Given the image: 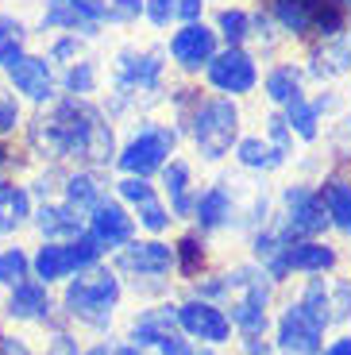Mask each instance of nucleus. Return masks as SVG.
I'll return each instance as SVG.
<instances>
[{
    "label": "nucleus",
    "instance_id": "obj_41",
    "mask_svg": "<svg viewBox=\"0 0 351 355\" xmlns=\"http://www.w3.org/2000/svg\"><path fill=\"white\" fill-rule=\"evenodd\" d=\"M328 297H332V324L351 320V278H328Z\"/></svg>",
    "mask_w": 351,
    "mask_h": 355
},
{
    "label": "nucleus",
    "instance_id": "obj_13",
    "mask_svg": "<svg viewBox=\"0 0 351 355\" xmlns=\"http://www.w3.org/2000/svg\"><path fill=\"white\" fill-rule=\"evenodd\" d=\"M220 51V35L212 31V24L194 19V24H178L174 35H170L166 54L174 58L178 70L185 73H205V66L212 62V54Z\"/></svg>",
    "mask_w": 351,
    "mask_h": 355
},
{
    "label": "nucleus",
    "instance_id": "obj_24",
    "mask_svg": "<svg viewBox=\"0 0 351 355\" xmlns=\"http://www.w3.org/2000/svg\"><path fill=\"white\" fill-rule=\"evenodd\" d=\"M340 255L336 248H328L325 240H293L286 243V270H298V275H328L336 270Z\"/></svg>",
    "mask_w": 351,
    "mask_h": 355
},
{
    "label": "nucleus",
    "instance_id": "obj_27",
    "mask_svg": "<svg viewBox=\"0 0 351 355\" xmlns=\"http://www.w3.org/2000/svg\"><path fill=\"white\" fill-rule=\"evenodd\" d=\"M263 93L274 108H286L290 101L305 97V70L293 62H274L263 78Z\"/></svg>",
    "mask_w": 351,
    "mask_h": 355
},
{
    "label": "nucleus",
    "instance_id": "obj_8",
    "mask_svg": "<svg viewBox=\"0 0 351 355\" xmlns=\"http://www.w3.org/2000/svg\"><path fill=\"white\" fill-rule=\"evenodd\" d=\"M4 85L16 93L24 105L31 108H46L58 97V70L46 54L39 51H24L16 62L4 66Z\"/></svg>",
    "mask_w": 351,
    "mask_h": 355
},
{
    "label": "nucleus",
    "instance_id": "obj_44",
    "mask_svg": "<svg viewBox=\"0 0 351 355\" xmlns=\"http://www.w3.org/2000/svg\"><path fill=\"white\" fill-rule=\"evenodd\" d=\"M194 297H205V302H224L228 297V282H224V275H209V278H201L197 282V293Z\"/></svg>",
    "mask_w": 351,
    "mask_h": 355
},
{
    "label": "nucleus",
    "instance_id": "obj_49",
    "mask_svg": "<svg viewBox=\"0 0 351 355\" xmlns=\"http://www.w3.org/2000/svg\"><path fill=\"white\" fill-rule=\"evenodd\" d=\"M243 355H271V340L266 336H239Z\"/></svg>",
    "mask_w": 351,
    "mask_h": 355
},
{
    "label": "nucleus",
    "instance_id": "obj_38",
    "mask_svg": "<svg viewBox=\"0 0 351 355\" xmlns=\"http://www.w3.org/2000/svg\"><path fill=\"white\" fill-rule=\"evenodd\" d=\"M27 124V112H24V101L12 93L4 81H0V139H12V135H19Z\"/></svg>",
    "mask_w": 351,
    "mask_h": 355
},
{
    "label": "nucleus",
    "instance_id": "obj_3",
    "mask_svg": "<svg viewBox=\"0 0 351 355\" xmlns=\"http://www.w3.org/2000/svg\"><path fill=\"white\" fill-rule=\"evenodd\" d=\"M123 302V282L112 266L97 263L89 270H78L74 278L62 282V302L58 313L74 324H85L93 332H105L112 329V317Z\"/></svg>",
    "mask_w": 351,
    "mask_h": 355
},
{
    "label": "nucleus",
    "instance_id": "obj_52",
    "mask_svg": "<svg viewBox=\"0 0 351 355\" xmlns=\"http://www.w3.org/2000/svg\"><path fill=\"white\" fill-rule=\"evenodd\" d=\"M8 166H12V147H8V139H0V178H4Z\"/></svg>",
    "mask_w": 351,
    "mask_h": 355
},
{
    "label": "nucleus",
    "instance_id": "obj_36",
    "mask_svg": "<svg viewBox=\"0 0 351 355\" xmlns=\"http://www.w3.org/2000/svg\"><path fill=\"white\" fill-rule=\"evenodd\" d=\"M31 278V251L19 248V243H8V248H0V286L12 290L16 282Z\"/></svg>",
    "mask_w": 351,
    "mask_h": 355
},
{
    "label": "nucleus",
    "instance_id": "obj_11",
    "mask_svg": "<svg viewBox=\"0 0 351 355\" xmlns=\"http://www.w3.org/2000/svg\"><path fill=\"white\" fill-rule=\"evenodd\" d=\"M112 255H116V266H112L116 275L135 278V282H162L174 270V248L166 240H158V236L123 243Z\"/></svg>",
    "mask_w": 351,
    "mask_h": 355
},
{
    "label": "nucleus",
    "instance_id": "obj_54",
    "mask_svg": "<svg viewBox=\"0 0 351 355\" xmlns=\"http://www.w3.org/2000/svg\"><path fill=\"white\" fill-rule=\"evenodd\" d=\"M194 355H220V352H216V347H209V344H201V347L194 344Z\"/></svg>",
    "mask_w": 351,
    "mask_h": 355
},
{
    "label": "nucleus",
    "instance_id": "obj_32",
    "mask_svg": "<svg viewBox=\"0 0 351 355\" xmlns=\"http://www.w3.org/2000/svg\"><path fill=\"white\" fill-rule=\"evenodd\" d=\"M282 116H286V124H290V132H293V139H301V143H316V135H320V108L313 105V97H298V101H290L286 108H278Z\"/></svg>",
    "mask_w": 351,
    "mask_h": 355
},
{
    "label": "nucleus",
    "instance_id": "obj_6",
    "mask_svg": "<svg viewBox=\"0 0 351 355\" xmlns=\"http://www.w3.org/2000/svg\"><path fill=\"white\" fill-rule=\"evenodd\" d=\"M266 12L282 35L293 39H332L351 27V8H343L340 0H271Z\"/></svg>",
    "mask_w": 351,
    "mask_h": 355
},
{
    "label": "nucleus",
    "instance_id": "obj_7",
    "mask_svg": "<svg viewBox=\"0 0 351 355\" xmlns=\"http://www.w3.org/2000/svg\"><path fill=\"white\" fill-rule=\"evenodd\" d=\"M274 228L282 232V240H320L328 228V213L325 201H320V189L305 186V182H293V186L282 189V213L274 216Z\"/></svg>",
    "mask_w": 351,
    "mask_h": 355
},
{
    "label": "nucleus",
    "instance_id": "obj_47",
    "mask_svg": "<svg viewBox=\"0 0 351 355\" xmlns=\"http://www.w3.org/2000/svg\"><path fill=\"white\" fill-rule=\"evenodd\" d=\"M158 355H194V344H189V336H182V332H174V336H166L162 344L155 347Z\"/></svg>",
    "mask_w": 351,
    "mask_h": 355
},
{
    "label": "nucleus",
    "instance_id": "obj_42",
    "mask_svg": "<svg viewBox=\"0 0 351 355\" xmlns=\"http://www.w3.org/2000/svg\"><path fill=\"white\" fill-rule=\"evenodd\" d=\"M143 19L158 31H166L170 24H178V0H143Z\"/></svg>",
    "mask_w": 351,
    "mask_h": 355
},
{
    "label": "nucleus",
    "instance_id": "obj_35",
    "mask_svg": "<svg viewBox=\"0 0 351 355\" xmlns=\"http://www.w3.org/2000/svg\"><path fill=\"white\" fill-rule=\"evenodd\" d=\"M201 266H205V243H201V232H189V236H182V240L174 243V270H178L182 278H189V282H197Z\"/></svg>",
    "mask_w": 351,
    "mask_h": 355
},
{
    "label": "nucleus",
    "instance_id": "obj_22",
    "mask_svg": "<svg viewBox=\"0 0 351 355\" xmlns=\"http://www.w3.org/2000/svg\"><path fill=\"white\" fill-rule=\"evenodd\" d=\"M309 78L316 81H332V78H343L351 73V27L340 31L332 39H320V43L309 51Z\"/></svg>",
    "mask_w": 351,
    "mask_h": 355
},
{
    "label": "nucleus",
    "instance_id": "obj_33",
    "mask_svg": "<svg viewBox=\"0 0 351 355\" xmlns=\"http://www.w3.org/2000/svg\"><path fill=\"white\" fill-rule=\"evenodd\" d=\"M212 31L220 35V46H247L251 43V12L247 8H220Z\"/></svg>",
    "mask_w": 351,
    "mask_h": 355
},
{
    "label": "nucleus",
    "instance_id": "obj_19",
    "mask_svg": "<svg viewBox=\"0 0 351 355\" xmlns=\"http://www.w3.org/2000/svg\"><path fill=\"white\" fill-rule=\"evenodd\" d=\"M189 220L197 224V232H220L236 220V189L228 182H212V186L197 189L194 201V216Z\"/></svg>",
    "mask_w": 351,
    "mask_h": 355
},
{
    "label": "nucleus",
    "instance_id": "obj_17",
    "mask_svg": "<svg viewBox=\"0 0 351 355\" xmlns=\"http://www.w3.org/2000/svg\"><path fill=\"white\" fill-rule=\"evenodd\" d=\"M58 313L51 286H43L39 278H24L8 290L4 297V317L16 320V324H46V320Z\"/></svg>",
    "mask_w": 351,
    "mask_h": 355
},
{
    "label": "nucleus",
    "instance_id": "obj_1",
    "mask_svg": "<svg viewBox=\"0 0 351 355\" xmlns=\"http://www.w3.org/2000/svg\"><path fill=\"white\" fill-rule=\"evenodd\" d=\"M24 143L46 166H112L116 128L93 97H54L46 108H35L24 124Z\"/></svg>",
    "mask_w": 351,
    "mask_h": 355
},
{
    "label": "nucleus",
    "instance_id": "obj_37",
    "mask_svg": "<svg viewBox=\"0 0 351 355\" xmlns=\"http://www.w3.org/2000/svg\"><path fill=\"white\" fill-rule=\"evenodd\" d=\"M85 43H89V39L74 35V31H54V35L46 39V51L43 54L54 62V70H62V66L78 62L81 54H85Z\"/></svg>",
    "mask_w": 351,
    "mask_h": 355
},
{
    "label": "nucleus",
    "instance_id": "obj_51",
    "mask_svg": "<svg viewBox=\"0 0 351 355\" xmlns=\"http://www.w3.org/2000/svg\"><path fill=\"white\" fill-rule=\"evenodd\" d=\"M112 355H147V347H139V344H112Z\"/></svg>",
    "mask_w": 351,
    "mask_h": 355
},
{
    "label": "nucleus",
    "instance_id": "obj_20",
    "mask_svg": "<svg viewBox=\"0 0 351 355\" xmlns=\"http://www.w3.org/2000/svg\"><path fill=\"white\" fill-rule=\"evenodd\" d=\"M105 197H108L105 170H97V166H70L66 174H62V201L70 205V209H78L81 216H89L93 209H97V201H105Z\"/></svg>",
    "mask_w": 351,
    "mask_h": 355
},
{
    "label": "nucleus",
    "instance_id": "obj_45",
    "mask_svg": "<svg viewBox=\"0 0 351 355\" xmlns=\"http://www.w3.org/2000/svg\"><path fill=\"white\" fill-rule=\"evenodd\" d=\"M332 151L340 159H351V116H340V124L332 132Z\"/></svg>",
    "mask_w": 351,
    "mask_h": 355
},
{
    "label": "nucleus",
    "instance_id": "obj_10",
    "mask_svg": "<svg viewBox=\"0 0 351 355\" xmlns=\"http://www.w3.org/2000/svg\"><path fill=\"white\" fill-rule=\"evenodd\" d=\"M205 81L220 97L239 101L247 93H255V85H259V58L247 46H220L212 54V62L205 66Z\"/></svg>",
    "mask_w": 351,
    "mask_h": 355
},
{
    "label": "nucleus",
    "instance_id": "obj_53",
    "mask_svg": "<svg viewBox=\"0 0 351 355\" xmlns=\"http://www.w3.org/2000/svg\"><path fill=\"white\" fill-rule=\"evenodd\" d=\"M81 355H112V344H105V340L101 344H89V347H81Z\"/></svg>",
    "mask_w": 351,
    "mask_h": 355
},
{
    "label": "nucleus",
    "instance_id": "obj_48",
    "mask_svg": "<svg viewBox=\"0 0 351 355\" xmlns=\"http://www.w3.org/2000/svg\"><path fill=\"white\" fill-rule=\"evenodd\" d=\"M205 19V0H178V24Z\"/></svg>",
    "mask_w": 351,
    "mask_h": 355
},
{
    "label": "nucleus",
    "instance_id": "obj_55",
    "mask_svg": "<svg viewBox=\"0 0 351 355\" xmlns=\"http://www.w3.org/2000/svg\"><path fill=\"white\" fill-rule=\"evenodd\" d=\"M340 4H343V8H351V0H340Z\"/></svg>",
    "mask_w": 351,
    "mask_h": 355
},
{
    "label": "nucleus",
    "instance_id": "obj_50",
    "mask_svg": "<svg viewBox=\"0 0 351 355\" xmlns=\"http://www.w3.org/2000/svg\"><path fill=\"white\" fill-rule=\"evenodd\" d=\"M320 355H351V336H336L328 347H320Z\"/></svg>",
    "mask_w": 351,
    "mask_h": 355
},
{
    "label": "nucleus",
    "instance_id": "obj_5",
    "mask_svg": "<svg viewBox=\"0 0 351 355\" xmlns=\"http://www.w3.org/2000/svg\"><path fill=\"white\" fill-rule=\"evenodd\" d=\"M178 128L174 124H162V120H139L135 132L116 147V159L112 166L120 174H132V178H151L166 166L170 159L178 155Z\"/></svg>",
    "mask_w": 351,
    "mask_h": 355
},
{
    "label": "nucleus",
    "instance_id": "obj_4",
    "mask_svg": "<svg viewBox=\"0 0 351 355\" xmlns=\"http://www.w3.org/2000/svg\"><path fill=\"white\" fill-rule=\"evenodd\" d=\"M239 124H243V116H239V105L232 97H201L185 120L189 128V139H194L197 155L205 162H220L228 159L232 147L239 139Z\"/></svg>",
    "mask_w": 351,
    "mask_h": 355
},
{
    "label": "nucleus",
    "instance_id": "obj_25",
    "mask_svg": "<svg viewBox=\"0 0 351 355\" xmlns=\"http://www.w3.org/2000/svg\"><path fill=\"white\" fill-rule=\"evenodd\" d=\"M178 329V305H151V309H143L139 317L132 320V344L139 347H158L166 336H174Z\"/></svg>",
    "mask_w": 351,
    "mask_h": 355
},
{
    "label": "nucleus",
    "instance_id": "obj_2",
    "mask_svg": "<svg viewBox=\"0 0 351 355\" xmlns=\"http://www.w3.org/2000/svg\"><path fill=\"white\" fill-rule=\"evenodd\" d=\"M158 93H166V54L139 51V46L116 51L112 70H108V97L101 105L108 120L132 116L135 108L158 101Z\"/></svg>",
    "mask_w": 351,
    "mask_h": 355
},
{
    "label": "nucleus",
    "instance_id": "obj_16",
    "mask_svg": "<svg viewBox=\"0 0 351 355\" xmlns=\"http://www.w3.org/2000/svg\"><path fill=\"white\" fill-rule=\"evenodd\" d=\"M274 344L282 347V355H320V347H325V324L313 320L298 302H293L278 313Z\"/></svg>",
    "mask_w": 351,
    "mask_h": 355
},
{
    "label": "nucleus",
    "instance_id": "obj_43",
    "mask_svg": "<svg viewBox=\"0 0 351 355\" xmlns=\"http://www.w3.org/2000/svg\"><path fill=\"white\" fill-rule=\"evenodd\" d=\"M266 139H271L278 151L293 155V132H290V124H286V116H282V112L266 116Z\"/></svg>",
    "mask_w": 351,
    "mask_h": 355
},
{
    "label": "nucleus",
    "instance_id": "obj_31",
    "mask_svg": "<svg viewBox=\"0 0 351 355\" xmlns=\"http://www.w3.org/2000/svg\"><path fill=\"white\" fill-rule=\"evenodd\" d=\"M27 43H31V24L24 16H16V12L0 8V70L8 62H16L27 51Z\"/></svg>",
    "mask_w": 351,
    "mask_h": 355
},
{
    "label": "nucleus",
    "instance_id": "obj_12",
    "mask_svg": "<svg viewBox=\"0 0 351 355\" xmlns=\"http://www.w3.org/2000/svg\"><path fill=\"white\" fill-rule=\"evenodd\" d=\"M112 186H116V197H120V201L132 209V216L139 220V228H147L151 236L170 232L174 216H170V209H166V201H162V193H158V186H151V178L120 174Z\"/></svg>",
    "mask_w": 351,
    "mask_h": 355
},
{
    "label": "nucleus",
    "instance_id": "obj_14",
    "mask_svg": "<svg viewBox=\"0 0 351 355\" xmlns=\"http://www.w3.org/2000/svg\"><path fill=\"white\" fill-rule=\"evenodd\" d=\"M85 232L97 240V248L105 251V255H112L123 243L135 240V216L120 197H105V201H97V209L85 216Z\"/></svg>",
    "mask_w": 351,
    "mask_h": 355
},
{
    "label": "nucleus",
    "instance_id": "obj_18",
    "mask_svg": "<svg viewBox=\"0 0 351 355\" xmlns=\"http://www.w3.org/2000/svg\"><path fill=\"white\" fill-rule=\"evenodd\" d=\"M31 228H35L39 240H46V243H66V240H74V236L85 232V216H81L78 209H70L62 197H54V201H35Z\"/></svg>",
    "mask_w": 351,
    "mask_h": 355
},
{
    "label": "nucleus",
    "instance_id": "obj_29",
    "mask_svg": "<svg viewBox=\"0 0 351 355\" xmlns=\"http://www.w3.org/2000/svg\"><path fill=\"white\" fill-rule=\"evenodd\" d=\"M320 201L328 213V228L351 240V182L348 178H325L320 182Z\"/></svg>",
    "mask_w": 351,
    "mask_h": 355
},
{
    "label": "nucleus",
    "instance_id": "obj_26",
    "mask_svg": "<svg viewBox=\"0 0 351 355\" xmlns=\"http://www.w3.org/2000/svg\"><path fill=\"white\" fill-rule=\"evenodd\" d=\"M232 155H236V162L243 170H255V174H271V170L286 166L290 162V155L278 151L266 135H239L236 147H232Z\"/></svg>",
    "mask_w": 351,
    "mask_h": 355
},
{
    "label": "nucleus",
    "instance_id": "obj_39",
    "mask_svg": "<svg viewBox=\"0 0 351 355\" xmlns=\"http://www.w3.org/2000/svg\"><path fill=\"white\" fill-rule=\"evenodd\" d=\"M62 174H66L62 166H43L31 182H24V186L35 201H54V197H62Z\"/></svg>",
    "mask_w": 351,
    "mask_h": 355
},
{
    "label": "nucleus",
    "instance_id": "obj_30",
    "mask_svg": "<svg viewBox=\"0 0 351 355\" xmlns=\"http://www.w3.org/2000/svg\"><path fill=\"white\" fill-rule=\"evenodd\" d=\"M97 89H101V66H97V58H89V54H81L78 62L58 70V93L62 97H93Z\"/></svg>",
    "mask_w": 351,
    "mask_h": 355
},
{
    "label": "nucleus",
    "instance_id": "obj_21",
    "mask_svg": "<svg viewBox=\"0 0 351 355\" xmlns=\"http://www.w3.org/2000/svg\"><path fill=\"white\" fill-rule=\"evenodd\" d=\"M158 178H162V201H166L170 216H174V220H189V216H194V201H197L189 162L174 155L166 166L158 170Z\"/></svg>",
    "mask_w": 351,
    "mask_h": 355
},
{
    "label": "nucleus",
    "instance_id": "obj_34",
    "mask_svg": "<svg viewBox=\"0 0 351 355\" xmlns=\"http://www.w3.org/2000/svg\"><path fill=\"white\" fill-rule=\"evenodd\" d=\"M298 305L313 320H320L325 329H332V297H328V278H320V275L309 278L305 290H301V297H298Z\"/></svg>",
    "mask_w": 351,
    "mask_h": 355
},
{
    "label": "nucleus",
    "instance_id": "obj_46",
    "mask_svg": "<svg viewBox=\"0 0 351 355\" xmlns=\"http://www.w3.org/2000/svg\"><path fill=\"white\" fill-rule=\"evenodd\" d=\"M0 355H35V352H31V344H27L19 332L0 329Z\"/></svg>",
    "mask_w": 351,
    "mask_h": 355
},
{
    "label": "nucleus",
    "instance_id": "obj_23",
    "mask_svg": "<svg viewBox=\"0 0 351 355\" xmlns=\"http://www.w3.org/2000/svg\"><path fill=\"white\" fill-rule=\"evenodd\" d=\"M35 213V197L27 193L24 182L16 178H0V240H12L16 232H24Z\"/></svg>",
    "mask_w": 351,
    "mask_h": 355
},
{
    "label": "nucleus",
    "instance_id": "obj_9",
    "mask_svg": "<svg viewBox=\"0 0 351 355\" xmlns=\"http://www.w3.org/2000/svg\"><path fill=\"white\" fill-rule=\"evenodd\" d=\"M105 0H43L39 19L31 31L46 35V31H74L81 39H101L105 31Z\"/></svg>",
    "mask_w": 351,
    "mask_h": 355
},
{
    "label": "nucleus",
    "instance_id": "obj_28",
    "mask_svg": "<svg viewBox=\"0 0 351 355\" xmlns=\"http://www.w3.org/2000/svg\"><path fill=\"white\" fill-rule=\"evenodd\" d=\"M31 278H39L43 286H58L66 278H74V263H70V251L66 243H39L31 251Z\"/></svg>",
    "mask_w": 351,
    "mask_h": 355
},
{
    "label": "nucleus",
    "instance_id": "obj_15",
    "mask_svg": "<svg viewBox=\"0 0 351 355\" xmlns=\"http://www.w3.org/2000/svg\"><path fill=\"white\" fill-rule=\"evenodd\" d=\"M178 329H182V336L201 340V344H209V347L232 344L228 313L220 309L216 302H205V297H189V302L178 305Z\"/></svg>",
    "mask_w": 351,
    "mask_h": 355
},
{
    "label": "nucleus",
    "instance_id": "obj_40",
    "mask_svg": "<svg viewBox=\"0 0 351 355\" xmlns=\"http://www.w3.org/2000/svg\"><path fill=\"white\" fill-rule=\"evenodd\" d=\"M143 16V0H105V24L132 27Z\"/></svg>",
    "mask_w": 351,
    "mask_h": 355
}]
</instances>
